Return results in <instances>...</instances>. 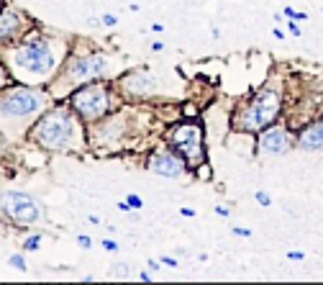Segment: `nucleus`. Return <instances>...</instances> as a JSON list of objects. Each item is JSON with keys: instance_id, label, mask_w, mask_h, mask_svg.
I'll return each mask as SVG.
<instances>
[{"instance_id": "f257e3e1", "label": "nucleus", "mask_w": 323, "mask_h": 285, "mask_svg": "<svg viewBox=\"0 0 323 285\" xmlns=\"http://www.w3.org/2000/svg\"><path fill=\"white\" fill-rule=\"evenodd\" d=\"M8 65L23 83H44L57 72L59 49L44 34H29L23 41H18L8 54Z\"/></svg>"}, {"instance_id": "f03ea898", "label": "nucleus", "mask_w": 323, "mask_h": 285, "mask_svg": "<svg viewBox=\"0 0 323 285\" xmlns=\"http://www.w3.org/2000/svg\"><path fill=\"white\" fill-rule=\"evenodd\" d=\"M31 141L47 152H75V149H82L85 136L77 113L65 105H54L44 111L31 126Z\"/></svg>"}, {"instance_id": "7ed1b4c3", "label": "nucleus", "mask_w": 323, "mask_h": 285, "mask_svg": "<svg viewBox=\"0 0 323 285\" xmlns=\"http://www.w3.org/2000/svg\"><path fill=\"white\" fill-rule=\"evenodd\" d=\"M285 113V90L282 83H269L244 101L231 116L233 134H251L257 136L262 129L277 123V118Z\"/></svg>"}, {"instance_id": "20e7f679", "label": "nucleus", "mask_w": 323, "mask_h": 285, "mask_svg": "<svg viewBox=\"0 0 323 285\" xmlns=\"http://www.w3.org/2000/svg\"><path fill=\"white\" fill-rule=\"evenodd\" d=\"M169 149H175L187 162V167L197 170L200 165L208 162V152H205V129L200 118H182L172 123L164 134Z\"/></svg>"}, {"instance_id": "39448f33", "label": "nucleus", "mask_w": 323, "mask_h": 285, "mask_svg": "<svg viewBox=\"0 0 323 285\" xmlns=\"http://www.w3.org/2000/svg\"><path fill=\"white\" fill-rule=\"evenodd\" d=\"M47 108V93L39 87H11L0 95V118L8 123H23L41 116Z\"/></svg>"}, {"instance_id": "423d86ee", "label": "nucleus", "mask_w": 323, "mask_h": 285, "mask_svg": "<svg viewBox=\"0 0 323 285\" xmlns=\"http://www.w3.org/2000/svg\"><path fill=\"white\" fill-rule=\"evenodd\" d=\"M69 108L75 111L82 121L95 123L111 113V93L103 83H85L80 90L69 95Z\"/></svg>"}, {"instance_id": "0eeeda50", "label": "nucleus", "mask_w": 323, "mask_h": 285, "mask_svg": "<svg viewBox=\"0 0 323 285\" xmlns=\"http://www.w3.org/2000/svg\"><path fill=\"white\" fill-rule=\"evenodd\" d=\"M108 62L103 54H77L75 59L67 62V67H62V75L57 77V85L65 87H75V85H85L93 83L105 72Z\"/></svg>"}, {"instance_id": "6e6552de", "label": "nucleus", "mask_w": 323, "mask_h": 285, "mask_svg": "<svg viewBox=\"0 0 323 285\" xmlns=\"http://www.w3.org/2000/svg\"><path fill=\"white\" fill-rule=\"evenodd\" d=\"M0 211H3V216L11 218L13 224H23V226L39 224L41 216H44L39 201L23 190H5L0 195Z\"/></svg>"}, {"instance_id": "1a4fd4ad", "label": "nucleus", "mask_w": 323, "mask_h": 285, "mask_svg": "<svg viewBox=\"0 0 323 285\" xmlns=\"http://www.w3.org/2000/svg\"><path fill=\"white\" fill-rule=\"evenodd\" d=\"M295 139H298V134L287 123H272V126H267L257 134L254 149L262 157H282L290 149H295Z\"/></svg>"}, {"instance_id": "9d476101", "label": "nucleus", "mask_w": 323, "mask_h": 285, "mask_svg": "<svg viewBox=\"0 0 323 285\" xmlns=\"http://www.w3.org/2000/svg\"><path fill=\"white\" fill-rule=\"evenodd\" d=\"M146 170H149V172H154V175H159V177H169V180H177V177H182V175H185L187 162L175 152V149H172V152L162 149V152H151V154H149V159H146Z\"/></svg>"}, {"instance_id": "9b49d317", "label": "nucleus", "mask_w": 323, "mask_h": 285, "mask_svg": "<svg viewBox=\"0 0 323 285\" xmlns=\"http://www.w3.org/2000/svg\"><path fill=\"white\" fill-rule=\"evenodd\" d=\"M295 147L303 152H318L323 149V116H316L313 121H308L303 126V131H298Z\"/></svg>"}, {"instance_id": "f8f14e48", "label": "nucleus", "mask_w": 323, "mask_h": 285, "mask_svg": "<svg viewBox=\"0 0 323 285\" xmlns=\"http://www.w3.org/2000/svg\"><path fill=\"white\" fill-rule=\"evenodd\" d=\"M121 85H123L126 93H133V95H151L157 90V80L149 72H144V69H139V72H129L123 77Z\"/></svg>"}, {"instance_id": "ddd939ff", "label": "nucleus", "mask_w": 323, "mask_h": 285, "mask_svg": "<svg viewBox=\"0 0 323 285\" xmlns=\"http://www.w3.org/2000/svg\"><path fill=\"white\" fill-rule=\"evenodd\" d=\"M21 31H23V16L13 8H5L0 13V44H11L13 39H18Z\"/></svg>"}, {"instance_id": "4468645a", "label": "nucleus", "mask_w": 323, "mask_h": 285, "mask_svg": "<svg viewBox=\"0 0 323 285\" xmlns=\"http://www.w3.org/2000/svg\"><path fill=\"white\" fill-rule=\"evenodd\" d=\"M39 244H41V234H33V236H29L23 242V252H36L39 249Z\"/></svg>"}, {"instance_id": "2eb2a0df", "label": "nucleus", "mask_w": 323, "mask_h": 285, "mask_svg": "<svg viewBox=\"0 0 323 285\" xmlns=\"http://www.w3.org/2000/svg\"><path fill=\"white\" fill-rule=\"evenodd\" d=\"M8 265H11V267H16L18 272H26V270H29V265H26L23 254H13L11 260H8Z\"/></svg>"}, {"instance_id": "dca6fc26", "label": "nucleus", "mask_w": 323, "mask_h": 285, "mask_svg": "<svg viewBox=\"0 0 323 285\" xmlns=\"http://www.w3.org/2000/svg\"><path fill=\"white\" fill-rule=\"evenodd\" d=\"M254 201L259 203V206H264V208L272 206V195H269L267 190H257V193H254Z\"/></svg>"}, {"instance_id": "f3484780", "label": "nucleus", "mask_w": 323, "mask_h": 285, "mask_svg": "<svg viewBox=\"0 0 323 285\" xmlns=\"http://www.w3.org/2000/svg\"><path fill=\"white\" fill-rule=\"evenodd\" d=\"M282 16H287V18H292V21H308V16L303 11H295V8H285Z\"/></svg>"}, {"instance_id": "a211bd4d", "label": "nucleus", "mask_w": 323, "mask_h": 285, "mask_svg": "<svg viewBox=\"0 0 323 285\" xmlns=\"http://www.w3.org/2000/svg\"><path fill=\"white\" fill-rule=\"evenodd\" d=\"M126 203H129V206H131L133 211H139V208H144V201L139 198V195H136V193H129V195H126Z\"/></svg>"}, {"instance_id": "6ab92c4d", "label": "nucleus", "mask_w": 323, "mask_h": 285, "mask_svg": "<svg viewBox=\"0 0 323 285\" xmlns=\"http://www.w3.org/2000/svg\"><path fill=\"white\" fill-rule=\"evenodd\" d=\"M285 26H287V31H290V36H300V21H292L290 18Z\"/></svg>"}, {"instance_id": "aec40b11", "label": "nucleus", "mask_w": 323, "mask_h": 285, "mask_svg": "<svg viewBox=\"0 0 323 285\" xmlns=\"http://www.w3.org/2000/svg\"><path fill=\"white\" fill-rule=\"evenodd\" d=\"M233 236L249 239V236H251V229H246V226H233Z\"/></svg>"}, {"instance_id": "412c9836", "label": "nucleus", "mask_w": 323, "mask_h": 285, "mask_svg": "<svg viewBox=\"0 0 323 285\" xmlns=\"http://www.w3.org/2000/svg\"><path fill=\"white\" fill-rule=\"evenodd\" d=\"M287 260H290V262H303V260H305V252L292 249V252H287Z\"/></svg>"}, {"instance_id": "4be33fe9", "label": "nucleus", "mask_w": 323, "mask_h": 285, "mask_svg": "<svg viewBox=\"0 0 323 285\" xmlns=\"http://www.w3.org/2000/svg\"><path fill=\"white\" fill-rule=\"evenodd\" d=\"M113 272L118 275V278H126V275H129V265H123V262H118L113 267Z\"/></svg>"}, {"instance_id": "5701e85b", "label": "nucleus", "mask_w": 323, "mask_h": 285, "mask_svg": "<svg viewBox=\"0 0 323 285\" xmlns=\"http://www.w3.org/2000/svg\"><path fill=\"white\" fill-rule=\"evenodd\" d=\"M215 213H218L221 218H228L231 216V208L228 206H215Z\"/></svg>"}, {"instance_id": "b1692460", "label": "nucleus", "mask_w": 323, "mask_h": 285, "mask_svg": "<svg viewBox=\"0 0 323 285\" xmlns=\"http://www.w3.org/2000/svg\"><path fill=\"white\" fill-rule=\"evenodd\" d=\"M100 21H103L105 26H115V23H118V18H115V16H111V13H105V16H103Z\"/></svg>"}, {"instance_id": "393cba45", "label": "nucleus", "mask_w": 323, "mask_h": 285, "mask_svg": "<svg viewBox=\"0 0 323 285\" xmlns=\"http://www.w3.org/2000/svg\"><path fill=\"white\" fill-rule=\"evenodd\" d=\"M103 247H105V249H111V252H118V244H115L113 239H103Z\"/></svg>"}, {"instance_id": "a878e982", "label": "nucleus", "mask_w": 323, "mask_h": 285, "mask_svg": "<svg viewBox=\"0 0 323 285\" xmlns=\"http://www.w3.org/2000/svg\"><path fill=\"white\" fill-rule=\"evenodd\" d=\"M77 244H80V247H85V249H87V247H93L90 236H77Z\"/></svg>"}, {"instance_id": "bb28decb", "label": "nucleus", "mask_w": 323, "mask_h": 285, "mask_svg": "<svg viewBox=\"0 0 323 285\" xmlns=\"http://www.w3.org/2000/svg\"><path fill=\"white\" fill-rule=\"evenodd\" d=\"M162 265H167V267H177V260H175V257H162Z\"/></svg>"}, {"instance_id": "cd10ccee", "label": "nucleus", "mask_w": 323, "mask_h": 285, "mask_svg": "<svg viewBox=\"0 0 323 285\" xmlns=\"http://www.w3.org/2000/svg\"><path fill=\"white\" fill-rule=\"evenodd\" d=\"M179 213H182L185 218H193V216H195V211H193V208H187V206H185V208H179Z\"/></svg>"}, {"instance_id": "c85d7f7f", "label": "nucleus", "mask_w": 323, "mask_h": 285, "mask_svg": "<svg viewBox=\"0 0 323 285\" xmlns=\"http://www.w3.org/2000/svg\"><path fill=\"white\" fill-rule=\"evenodd\" d=\"M272 36L282 41V39H285V31H282V29H272Z\"/></svg>"}, {"instance_id": "c756f323", "label": "nucleus", "mask_w": 323, "mask_h": 285, "mask_svg": "<svg viewBox=\"0 0 323 285\" xmlns=\"http://www.w3.org/2000/svg\"><path fill=\"white\" fill-rule=\"evenodd\" d=\"M146 265H149V270H157V272H159V267H162V262H157V260H149Z\"/></svg>"}, {"instance_id": "7c9ffc66", "label": "nucleus", "mask_w": 323, "mask_h": 285, "mask_svg": "<svg viewBox=\"0 0 323 285\" xmlns=\"http://www.w3.org/2000/svg\"><path fill=\"white\" fill-rule=\"evenodd\" d=\"M162 31H164V26H162V23H151V34H162Z\"/></svg>"}, {"instance_id": "2f4dec72", "label": "nucleus", "mask_w": 323, "mask_h": 285, "mask_svg": "<svg viewBox=\"0 0 323 285\" xmlns=\"http://www.w3.org/2000/svg\"><path fill=\"white\" fill-rule=\"evenodd\" d=\"M162 49H164V44H162V41H154V44H151V51H162Z\"/></svg>"}, {"instance_id": "473e14b6", "label": "nucleus", "mask_w": 323, "mask_h": 285, "mask_svg": "<svg viewBox=\"0 0 323 285\" xmlns=\"http://www.w3.org/2000/svg\"><path fill=\"white\" fill-rule=\"evenodd\" d=\"M139 280H144V283H151V275H149V272H141V275H139Z\"/></svg>"}, {"instance_id": "72a5a7b5", "label": "nucleus", "mask_w": 323, "mask_h": 285, "mask_svg": "<svg viewBox=\"0 0 323 285\" xmlns=\"http://www.w3.org/2000/svg\"><path fill=\"white\" fill-rule=\"evenodd\" d=\"M321 188H323V180H321Z\"/></svg>"}, {"instance_id": "f704fd0d", "label": "nucleus", "mask_w": 323, "mask_h": 285, "mask_svg": "<svg viewBox=\"0 0 323 285\" xmlns=\"http://www.w3.org/2000/svg\"><path fill=\"white\" fill-rule=\"evenodd\" d=\"M321 11H323V8H321Z\"/></svg>"}]
</instances>
